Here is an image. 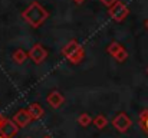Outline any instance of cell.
<instances>
[{"label":"cell","instance_id":"2e32d148","mask_svg":"<svg viewBox=\"0 0 148 138\" xmlns=\"http://www.w3.org/2000/svg\"><path fill=\"white\" fill-rule=\"evenodd\" d=\"M103 6H106V7H109V6H112L115 1H118V0H99Z\"/></svg>","mask_w":148,"mask_h":138},{"label":"cell","instance_id":"3957f363","mask_svg":"<svg viewBox=\"0 0 148 138\" xmlns=\"http://www.w3.org/2000/svg\"><path fill=\"white\" fill-rule=\"evenodd\" d=\"M109 16L115 20V22H122V20H125L127 19V16L130 14V9H128V6L125 4V3H122V1H115L112 6H109Z\"/></svg>","mask_w":148,"mask_h":138},{"label":"cell","instance_id":"ac0fdd59","mask_svg":"<svg viewBox=\"0 0 148 138\" xmlns=\"http://www.w3.org/2000/svg\"><path fill=\"white\" fill-rule=\"evenodd\" d=\"M144 25H145V27H147V29H148V19H147V20H145V22H144Z\"/></svg>","mask_w":148,"mask_h":138},{"label":"cell","instance_id":"ba28073f","mask_svg":"<svg viewBox=\"0 0 148 138\" xmlns=\"http://www.w3.org/2000/svg\"><path fill=\"white\" fill-rule=\"evenodd\" d=\"M46 101H48V104H49L53 109H58V108H60L62 104L65 102V98H63V95H62L60 92L52 91V92H49V95L46 96Z\"/></svg>","mask_w":148,"mask_h":138},{"label":"cell","instance_id":"7402d4cb","mask_svg":"<svg viewBox=\"0 0 148 138\" xmlns=\"http://www.w3.org/2000/svg\"><path fill=\"white\" fill-rule=\"evenodd\" d=\"M147 73H148V68H147Z\"/></svg>","mask_w":148,"mask_h":138},{"label":"cell","instance_id":"9a60e30c","mask_svg":"<svg viewBox=\"0 0 148 138\" xmlns=\"http://www.w3.org/2000/svg\"><path fill=\"white\" fill-rule=\"evenodd\" d=\"M114 58H115L116 62H124V60L128 59V52L125 50V47H122V49H119V50L114 55Z\"/></svg>","mask_w":148,"mask_h":138},{"label":"cell","instance_id":"5bb4252c","mask_svg":"<svg viewBox=\"0 0 148 138\" xmlns=\"http://www.w3.org/2000/svg\"><path fill=\"white\" fill-rule=\"evenodd\" d=\"M122 47H124V46L121 45V43H118V42H111V43L108 45V47H106V52H108L111 56H114V55H115L119 49H122Z\"/></svg>","mask_w":148,"mask_h":138},{"label":"cell","instance_id":"7c38bea8","mask_svg":"<svg viewBox=\"0 0 148 138\" xmlns=\"http://www.w3.org/2000/svg\"><path fill=\"white\" fill-rule=\"evenodd\" d=\"M92 124L98 128V130H103L106 125H108V119L105 115H97L94 119H92Z\"/></svg>","mask_w":148,"mask_h":138},{"label":"cell","instance_id":"9c48e42d","mask_svg":"<svg viewBox=\"0 0 148 138\" xmlns=\"http://www.w3.org/2000/svg\"><path fill=\"white\" fill-rule=\"evenodd\" d=\"M27 112L30 114V117H32V121H38V119H40L43 115H45V109L42 108V105H39V104H30L29 105V108H27Z\"/></svg>","mask_w":148,"mask_h":138},{"label":"cell","instance_id":"8992f818","mask_svg":"<svg viewBox=\"0 0 148 138\" xmlns=\"http://www.w3.org/2000/svg\"><path fill=\"white\" fill-rule=\"evenodd\" d=\"M112 125H114L119 133H127V131L130 130V127L132 125V121L130 119V117H128L125 112H119V114L114 118Z\"/></svg>","mask_w":148,"mask_h":138},{"label":"cell","instance_id":"52a82bcc","mask_svg":"<svg viewBox=\"0 0 148 138\" xmlns=\"http://www.w3.org/2000/svg\"><path fill=\"white\" fill-rule=\"evenodd\" d=\"M12 119L14 121V124H16L19 128H23V127H26V125H29V124L32 122V117H30V114L27 112V109H19V111L13 115Z\"/></svg>","mask_w":148,"mask_h":138},{"label":"cell","instance_id":"8fae6325","mask_svg":"<svg viewBox=\"0 0 148 138\" xmlns=\"http://www.w3.org/2000/svg\"><path fill=\"white\" fill-rule=\"evenodd\" d=\"M78 124H79L81 127H84V128L89 127V125L92 124V118H91V115L86 114V112H82V114L78 117Z\"/></svg>","mask_w":148,"mask_h":138},{"label":"cell","instance_id":"44dd1931","mask_svg":"<svg viewBox=\"0 0 148 138\" xmlns=\"http://www.w3.org/2000/svg\"><path fill=\"white\" fill-rule=\"evenodd\" d=\"M0 138H4V137H1V135H0Z\"/></svg>","mask_w":148,"mask_h":138},{"label":"cell","instance_id":"30bf717a","mask_svg":"<svg viewBox=\"0 0 148 138\" xmlns=\"http://www.w3.org/2000/svg\"><path fill=\"white\" fill-rule=\"evenodd\" d=\"M12 59H13L14 63L22 65V63L26 62V59H27V53H26L23 49H16V50L13 52V55H12Z\"/></svg>","mask_w":148,"mask_h":138},{"label":"cell","instance_id":"6da1fadb","mask_svg":"<svg viewBox=\"0 0 148 138\" xmlns=\"http://www.w3.org/2000/svg\"><path fill=\"white\" fill-rule=\"evenodd\" d=\"M22 17L23 20L30 25L33 29H38L39 26H42L48 17H49V12L39 3V1H33L30 3L23 12H22Z\"/></svg>","mask_w":148,"mask_h":138},{"label":"cell","instance_id":"7a4b0ae2","mask_svg":"<svg viewBox=\"0 0 148 138\" xmlns=\"http://www.w3.org/2000/svg\"><path fill=\"white\" fill-rule=\"evenodd\" d=\"M62 55L66 56L68 60L71 63H73V65L81 63L84 60V58H85V52H84L82 46L79 45L78 41H75V39L69 41L66 45L62 47Z\"/></svg>","mask_w":148,"mask_h":138},{"label":"cell","instance_id":"d6986e66","mask_svg":"<svg viewBox=\"0 0 148 138\" xmlns=\"http://www.w3.org/2000/svg\"><path fill=\"white\" fill-rule=\"evenodd\" d=\"M1 119H3V115H1V114H0V122H1Z\"/></svg>","mask_w":148,"mask_h":138},{"label":"cell","instance_id":"5b68a950","mask_svg":"<svg viewBox=\"0 0 148 138\" xmlns=\"http://www.w3.org/2000/svg\"><path fill=\"white\" fill-rule=\"evenodd\" d=\"M27 58H30L36 65H40L42 62H45V59L48 58V50L40 45V43H35V45L30 47L29 53H27Z\"/></svg>","mask_w":148,"mask_h":138},{"label":"cell","instance_id":"4fadbf2b","mask_svg":"<svg viewBox=\"0 0 148 138\" xmlns=\"http://www.w3.org/2000/svg\"><path fill=\"white\" fill-rule=\"evenodd\" d=\"M140 127L144 133L148 134V109H144L140 114Z\"/></svg>","mask_w":148,"mask_h":138},{"label":"cell","instance_id":"e0dca14e","mask_svg":"<svg viewBox=\"0 0 148 138\" xmlns=\"http://www.w3.org/2000/svg\"><path fill=\"white\" fill-rule=\"evenodd\" d=\"M73 1H75V3H76V4H82V3H84V1H85V0H73Z\"/></svg>","mask_w":148,"mask_h":138},{"label":"cell","instance_id":"603a6c76","mask_svg":"<svg viewBox=\"0 0 148 138\" xmlns=\"http://www.w3.org/2000/svg\"><path fill=\"white\" fill-rule=\"evenodd\" d=\"M27 138H30V137H27Z\"/></svg>","mask_w":148,"mask_h":138},{"label":"cell","instance_id":"277c9868","mask_svg":"<svg viewBox=\"0 0 148 138\" xmlns=\"http://www.w3.org/2000/svg\"><path fill=\"white\" fill-rule=\"evenodd\" d=\"M17 133H19V127L14 124V121L3 117V119L0 122V135L4 138H12Z\"/></svg>","mask_w":148,"mask_h":138},{"label":"cell","instance_id":"ffe728a7","mask_svg":"<svg viewBox=\"0 0 148 138\" xmlns=\"http://www.w3.org/2000/svg\"><path fill=\"white\" fill-rule=\"evenodd\" d=\"M43 138H52V137H49V135H46V137H43Z\"/></svg>","mask_w":148,"mask_h":138}]
</instances>
